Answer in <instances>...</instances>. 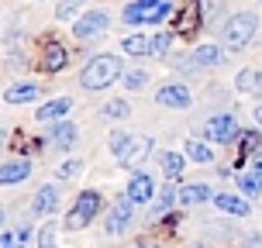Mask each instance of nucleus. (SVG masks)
I'll return each instance as SVG.
<instances>
[{"label": "nucleus", "instance_id": "37", "mask_svg": "<svg viewBox=\"0 0 262 248\" xmlns=\"http://www.w3.org/2000/svg\"><path fill=\"white\" fill-rule=\"evenodd\" d=\"M0 248H11V235H7V238H0Z\"/></svg>", "mask_w": 262, "mask_h": 248}, {"label": "nucleus", "instance_id": "33", "mask_svg": "<svg viewBox=\"0 0 262 248\" xmlns=\"http://www.w3.org/2000/svg\"><path fill=\"white\" fill-rule=\"evenodd\" d=\"M79 4H83V0H62L59 11H55V17H73V14L79 11Z\"/></svg>", "mask_w": 262, "mask_h": 248}, {"label": "nucleus", "instance_id": "39", "mask_svg": "<svg viewBox=\"0 0 262 248\" xmlns=\"http://www.w3.org/2000/svg\"><path fill=\"white\" fill-rule=\"evenodd\" d=\"M255 93H259V97H262V73H259V86H255Z\"/></svg>", "mask_w": 262, "mask_h": 248}, {"label": "nucleus", "instance_id": "31", "mask_svg": "<svg viewBox=\"0 0 262 248\" xmlns=\"http://www.w3.org/2000/svg\"><path fill=\"white\" fill-rule=\"evenodd\" d=\"M259 145H262L259 131H245V134H242V152H259Z\"/></svg>", "mask_w": 262, "mask_h": 248}, {"label": "nucleus", "instance_id": "8", "mask_svg": "<svg viewBox=\"0 0 262 248\" xmlns=\"http://www.w3.org/2000/svg\"><path fill=\"white\" fill-rule=\"evenodd\" d=\"M131 207H135V204H131L128 196H121L118 204H114L111 217H107V231H111V235H121V231L128 228V221H131Z\"/></svg>", "mask_w": 262, "mask_h": 248}, {"label": "nucleus", "instance_id": "7", "mask_svg": "<svg viewBox=\"0 0 262 248\" xmlns=\"http://www.w3.org/2000/svg\"><path fill=\"white\" fill-rule=\"evenodd\" d=\"M156 100L162 107H172V110H183V107H190V90H186L183 83H166L162 90L156 93Z\"/></svg>", "mask_w": 262, "mask_h": 248}, {"label": "nucleus", "instance_id": "19", "mask_svg": "<svg viewBox=\"0 0 262 248\" xmlns=\"http://www.w3.org/2000/svg\"><path fill=\"white\" fill-rule=\"evenodd\" d=\"M35 97H38V83H14L11 90H7V100L11 104H28Z\"/></svg>", "mask_w": 262, "mask_h": 248}, {"label": "nucleus", "instance_id": "28", "mask_svg": "<svg viewBox=\"0 0 262 248\" xmlns=\"http://www.w3.org/2000/svg\"><path fill=\"white\" fill-rule=\"evenodd\" d=\"M169 207H172V193H169V190H162V196L152 204V221H156V217H162Z\"/></svg>", "mask_w": 262, "mask_h": 248}, {"label": "nucleus", "instance_id": "2", "mask_svg": "<svg viewBox=\"0 0 262 248\" xmlns=\"http://www.w3.org/2000/svg\"><path fill=\"white\" fill-rule=\"evenodd\" d=\"M172 14V0H135L124 7V21L128 25H162Z\"/></svg>", "mask_w": 262, "mask_h": 248}, {"label": "nucleus", "instance_id": "30", "mask_svg": "<svg viewBox=\"0 0 262 248\" xmlns=\"http://www.w3.org/2000/svg\"><path fill=\"white\" fill-rule=\"evenodd\" d=\"M135 142V138H131V134H124V131H118V134H111V148H114V155H124V148H128V145Z\"/></svg>", "mask_w": 262, "mask_h": 248}, {"label": "nucleus", "instance_id": "27", "mask_svg": "<svg viewBox=\"0 0 262 248\" xmlns=\"http://www.w3.org/2000/svg\"><path fill=\"white\" fill-rule=\"evenodd\" d=\"M128 110H131V107L124 104V100H107V107H104V114H107V118H114V121H124V118H128Z\"/></svg>", "mask_w": 262, "mask_h": 248}, {"label": "nucleus", "instance_id": "16", "mask_svg": "<svg viewBox=\"0 0 262 248\" xmlns=\"http://www.w3.org/2000/svg\"><path fill=\"white\" fill-rule=\"evenodd\" d=\"M148 152H152V138H135V142H131L128 148H124L121 162H124V166H138V162H142V159L148 155Z\"/></svg>", "mask_w": 262, "mask_h": 248}, {"label": "nucleus", "instance_id": "38", "mask_svg": "<svg viewBox=\"0 0 262 248\" xmlns=\"http://www.w3.org/2000/svg\"><path fill=\"white\" fill-rule=\"evenodd\" d=\"M255 121H259V124H262V104L255 107Z\"/></svg>", "mask_w": 262, "mask_h": 248}, {"label": "nucleus", "instance_id": "1", "mask_svg": "<svg viewBox=\"0 0 262 248\" xmlns=\"http://www.w3.org/2000/svg\"><path fill=\"white\" fill-rule=\"evenodd\" d=\"M118 76H121V59L104 52V55H97V59L86 62V69L79 73V83H83L86 90H104V86H111Z\"/></svg>", "mask_w": 262, "mask_h": 248}, {"label": "nucleus", "instance_id": "13", "mask_svg": "<svg viewBox=\"0 0 262 248\" xmlns=\"http://www.w3.org/2000/svg\"><path fill=\"white\" fill-rule=\"evenodd\" d=\"M69 107H73V104H69V97H55V100H49V104H41L38 110H35V118L49 124V121L66 118V110H69Z\"/></svg>", "mask_w": 262, "mask_h": 248}, {"label": "nucleus", "instance_id": "14", "mask_svg": "<svg viewBox=\"0 0 262 248\" xmlns=\"http://www.w3.org/2000/svg\"><path fill=\"white\" fill-rule=\"evenodd\" d=\"M224 62V52L217 45H200L193 52V69H214V65Z\"/></svg>", "mask_w": 262, "mask_h": 248}, {"label": "nucleus", "instance_id": "29", "mask_svg": "<svg viewBox=\"0 0 262 248\" xmlns=\"http://www.w3.org/2000/svg\"><path fill=\"white\" fill-rule=\"evenodd\" d=\"M169 45H172V35H169V31H159L156 38H152V52L166 55V52H169Z\"/></svg>", "mask_w": 262, "mask_h": 248}, {"label": "nucleus", "instance_id": "42", "mask_svg": "<svg viewBox=\"0 0 262 248\" xmlns=\"http://www.w3.org/2000/svg\"><path fill=\"white\" fill-rule=\"evenodd\" d=\"M0 221H4V210H0Z\"/></svg>", "mask_w": 262, "mask_h": 248}, {"label": "nucleus", "instance_id": "4", "mask_svg": "<svg viewBox=\"0 0 262 248\" xmlns=\"http://www.w3.org/2000/svg\"><path fill=\"white\" fill-rule=\"evenodd\" d=\"M97 210H100V193H97V190H86V193H79L76 207L69 210L66 224H69V228H83V224L93 221V214H97Z\"/></svg>", "mask_w": 262, "mask_h": 248}, {"label": "nucleus", "instance_id": "32", "mask_svg": "<svg viewBox=\"0 0 262 248\" xmlns=\"http://www.w3.org/2000/svg\"><path fill=\"white\" fill-rule=\"evenodd\" d=\"M38 248H55V228H52V224L38 231Z\"/></svg>", "mask_w": 262, "mask_h": 248}, {"label": "nucleus", "instance_id": "12", "mask_svg": "<svg viewBox=\"0 0 262 248\" xmlns=\"http://www.w3.org/2000/svg\"><path fill=\"white\" fill-rule=\"evenodd\" d=\"M196 7H200V0H186L183 7V17H180V35H193V31H200L204 28V14H196Z\"/></svg>", "mask_w": 262, "mask_h": 248}, {"label": "nucleus", "instance_id": "40", "mask_svg": "<svg viewBox=\"0 0 262 248\" xmlns=\"http://www.w3.org/2000/svg\"><path fill=\"white\" fill-rule=\"evenodd\" d=\"M138 248H159V245H152V241H145V245H138Z\"/></svg>", "mask_w": 262, "mask_h": 248}, {"label": "nucleus", "instance_id": "36", "mask_svg": "<svg viewBox=\"0 0 262 248\" xmlns=\"http://www.w3.org/2000/svg\"><path fill=\"white\" fill-rule=\"evenodd\" d=\"M249 166H252V172H255V176H262V152H255V155L249 159Z\"/></svg>", "mask_w": 262, "mask_h": 248}, {"label": "nucleus", "instance_id": "9", "mask_svg": "<svg viewBox=\"0 0 262 248\" xmlns=\"http://www.w3.org/2000/svg\"><path fill=\"white\" fill-rule=\"evenodd\" d=\"M214 204H217V210H224V214H235V217H249V200L238 193H214Z\"/></svg>", "mask_w": 262, "mask_h": 248}, {"label": "nucleus", "instance_id": "18", "mask_svg": "<svg viewBox=\"0 0 262 248\" xmlns=\"http://www.w3.org/2000/svg\"><path fill=\"white\" fill-rule=\"evenodd\" d=\"M66 65V49L59 45V41H52V45H45V59H41V69H49V73H55V69H62Z\"/></svg>", "mask_w": 262, "mask_h": 248}, {"label": "nucleus", "instance_id": "5", "mask_svg": "<svg viewBox=\"0 0 262 248\" xmlns=\"http://www.w3.org/2000/svg\"><path fill=\"white\" fill-rule=\"evenodd\" d=\"M104 28H107V11H86L73 25V35H76V41H93L104 35Z\"/></svg>", "mask_w": 262, "mask_h": 248}, {"label": "nucleus", "instance_id": "26", "mask_svg": "<svg viewBox=\"0 0 262 248\" xmlns=\"http://www.w3.org/2000/svg\"><path fill=\"white\" fill-rule=\"evenodd\" d=\"M121 83H124L128 90H142L145 83H148V73H145V69H131V73L121 76Z\"/></svg>", "mask_w": 262, "mask_h": 248}, {"label": "nucleus", "instance_id": "20", "mask_svg": "<svg viewBox=\"0 0 262 248\" xmlns=\"http://www.w3.org/2000/svg\"><path fill=\"white\" fill-rule=\"evenodd\" d=\"M49 138H52L55 148H69V145L76 142V128H73V124H55Z\"/></svg>", "mask_w": 262, "mask_h": 248}, {"label": "nucleus", "instance_id": "35", "mask_svg": "<svg viewBox=\"0 0 262 248\" xmlns=\"http://www.w3.org/2000/svg\"><path fill=\"white\" fill-rule=\"evenodd\" d=\"M79 166H83V162H76V159L62 162V166H59V179H69V176H76V172H79Z\"/></svg>", "mask_w": 262, "mask_h": 248}, {"label": "nucleus", "instance_id": "21", "mask_svg": "<svg viewBox=\"0 0 262 248\" xmlns=\"http://www.w3.org/2000/svg\"><path fill=\"white\" fill-rule=\"evenodd\" d=\"M238 190L245 196H259L262 193V179L255 172H238Z\"/></svg>", "mask_w": 262, "mask_h": 248}, {"label": "nucleus", "instance_id": "3", "mask_svg": "<svg viewBox=\"0 0 262 248\" xmlns=\"http://www.w3.org/2000/svg\"><path fill=\"white\" fill-rule=\"evenodd\" d=\"M255 28H259V17H255L252 11L235 14V17L224 25V45H228V49H235V52H242V49L255 38Z\"/></svg>", "mask_w": 262, "mask_h": 248}, {"label": "nucleus", "instance_id": "17", "mask_svg": "<svg viewBox=\"0 0 262 248\" xmlns=\"http://www.w3.org/2000/svg\"><path fill=\"white\" fill-rule=\"evenodd\" d=\"M180 200H183L186 207L190 204H204V200H214V193H210V186L207 183H190L180 190Z\"/></svg>", "mask_w": 262, "mask_h": 248}, {"label": "nucleus", "instance_id": "24", "mask_svg": "<svg viewBox=\"0 0 262 248\" xmlns=\"http://www.w3.org/2000/svg\"><path fill=\"white\" fill-rule=\"evenodd\" d=\"M162 172H166L169 179H176V176L183 172V155H176V152H166V155H162Z\"/></svg>", "mask_w": 262, "mask_h": 248}, {"label": "nucleus", "instance_id": "6", "mask_svg": "<svg viewBox=\"0 0 262 248\" xmlns=\"http://www.w3.org/2000/svg\"><path fill=\"white\" fill-rule=\"evenodd\" d=\"M207 138H210V142H217V145L235 142V138H238L235 118H231V114H217V118H210L207 121Z\"/></svg>", "mask_w": 262, "mask_h": 248}, {"label": "nucleus", "instance_id": "23", "mask_svg": "<svg viewBox=\"0 0 262 248\" xmlns=\"http://www.w3.org/2000/svg\"><path fill=\"white\" fill-rule=\"evenodd\" d=\"M124 52L128 55H148L152 52V41L142 38V35H128V38H124Z\"/></svg>", "mask_w": 262, "mask_h": 248}, {"label": "nucleus", "instance_id": "41", "mask_svg": "<svg viewBox=\"0 0 262 248\" xmlns=\"http://www.w3.org/2000/svg\"><path fill=\"white\" fill-rule=\"evenodd\" d=\"M0 145H4V131H0Z\"/></svg>", "mask_w": 262, "mask_h": 248}, {"label": "nucleus", "instance_id": "34", "mask_svg": "<svg viewBox=\"0 0 262 248\" xmlns=\"http://www.w3.org/2000/svg\"><path fill=\"white\" fill-rule=\"evenodd\" d=\"M28 238H31V231H28V224H25V228H17V231L11 235V248H25Z\"/></svg>", "mask_w": 262, "mask_h": 248}, {"label": "nucleus", "instance_id": "22", "mask_svg": "<svg viewBox=\"0 0 262 248\" xmlns=\"http://www.w3.org/2000/svg\"><path fill=\"white\" fill-rule=\"evenodd\" d=\"M235 86H238V93H255V86H259V73L255 69H242L235 76Z\"/></svg>", "mask_w": 262, "mask_h": 248}, {"label": "nucleus", "instance_id": "15", "mask_svg": "<svg viewBox=\"0 0 262 248\" xmlns=\"http://www.w3.org/2000/svg\"><path fill=\"white\" fill-rule=\"evenodd\" d=\"M55 207H59V193L52 186H41L35 193V200H31V214H52Z\"/></svg>", "mask_w": 262, "mask_h": 248}, {"label": "nucleus", "instance_id": "10", "mask_svg": "<svg viewBox=\"0 0 262 248\" xmlns=\"http://www.w3.org/2000/svg\"><path fill=\"white\" fill-rule=\"evenodd\" d=\"M31 176V166L28 159H11L7 166H0V186H11V183H21Z\"/></svg>", "mask_w": 262, "mask_h": 248}, {"label": "nucleus", "instance_id": "25", "mask_svg": "<svg viewBox=\"0 0 262 248\" xmlns=\"http://www.w3.org/2000/svg\"><path fill=\"white\" fill-rule=\"evenodd\" d=\"M186 155L193 159V162H204V166H207L210 159H214V152H210L207 145H200V142H186Z\"/></svg>", "mask_w": 262, "mask_h": 248}, {"label": "nucleus", "instance_id": "11", "mask_svg": "<svg viewBox=\"0 0 262 248\" xmlns=\"http://www.w3.org/2000/svg\"><path fill=\"white\" fill-rule=\"evenodd\" d=\"M152 193H156V183H152V176L138 172V176L131 179V186H128V200H131V204H148V200H152Z\"/></svg>", "mask_w": 262, "mask_h": 248}]
</instances>
